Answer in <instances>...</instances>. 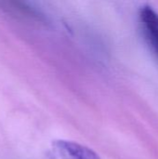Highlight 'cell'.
<instances>
[{
  "label": "cell",
  "instance_id": "1",
  "mask_svg": "<svg viewBox=\"0 0 158 159\" xmlns=\"http://www.w3.org/2000/svg\"><path fill=\"white\" fill-rule=\"evenodd\" d=\"M52 149L60 159H101L92 149L71 141H53Z\"/></svg>",
  "mask_w": 158,
  "mask_h": 159
},
{
  "label": "cell",
  "instance_id": "2",
  "mask_svg": "<svg viewBox=\"0 0 158 159\" xmlns=\"http://www.w3.org/2000/svg\"><path fill=\"white\" fill-rule=\"evenodd\" d=\"M140 20L144 35L158 57V13L151 6L145 5L140 9Z\"/></svg>",
  "mask_w": 158,
  "mask_h": 159
}]
</instances>
